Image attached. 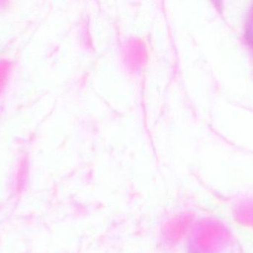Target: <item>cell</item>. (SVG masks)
Returning <instances> with one entry per match:
<instances>
[{
  "label": "cell",
  "mask_w": 253,
  "mask_h": 253,
  "mask_svg": "<svg viewBox=\"0 0 253 253\" xmlns=\"http://www.w3.org/2000/svg\"><path fill=\"white\" fill-rule=\"evenodd\" d=\"M11 63L6 59H0V94L4 91L11 72Z\"/></svg>",
  "instance_id": "6da1fadb"
},
{
  "label": "cell",
  "mask_w": 253,
  "mask_h": 253,
  "mask_svg": "<svg viewBox=\"0 0 253 253\" xmlns=\"http://www.w3.org/2000/svg\"><path fill=\"white\" fill-rule=\"evenodd\" d=\"M245 37L248 46L253 49V22L248 25Z\"/></svg>",
  "instance_id": "7a4b0ae2"
}]
</instances>
